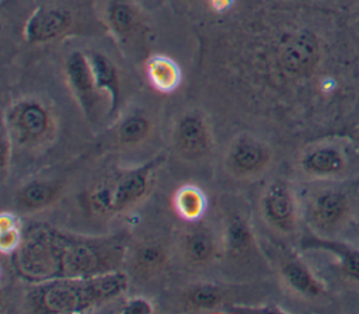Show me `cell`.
Segmentation results:
<instances>
[{
	"mask_svg": "<svg viewBox=\"0 0 359 314\" xmlns=\"http://www.w3.org/2000/svg\"><path fill=\"white\" fill-rule=\"evenodd\" d=\"M22 227L14 213L3 212L0 216V251L4 255H13L22 241Z\"/></svg>",
	"mask_w": 359,
	"mask_h": 314,
	"instance_id": "cb8c5ba5",
	"label": "cell"
},
{
	"mask_svg": "<svg viewBox=\"0 0 359 314\" xmlns=\"http://www.w3.org/2000/svg\"><path fill=\"white\" fill-rule=\"evenodd\" d=\"M73 25L69 10L57 6H39L28 18L24 35L28 43H46L66 35Z\"/></svg>",
	"mask_w": 359,
	"mask_h": 314,
	"instance_id": "8fae6325",
	"label": "cell"
},
{
	"mask_svg": "<svg viewBox=\"0 0 359 314\" xmlns=\"http://www.w3.org/2000/svg\"><path fill=\"white\" fill-rule=\"evenodd\" d=\"M230 290L217 283H196L182 293V304L192 311H212L223 306Z\"/></svg>",
	"mask_w": 359,
	"mask_h": 314,
	"instance_id": "9a60e30c",
	"label": "cell"
},
{
	"mask_svg": "<svg viewBox=\"0 0 359 314\" xmlns=\"http://www.w3.org/2000/svg\"><path fill=\"white\" fill-rule=\"evenodd\" d=\"M345 199L341 193L325 191L318 193L310 203L309 214L313 223L321 227H330L339 221L345 213Z\"/></svg>",
	"mask_w": 359,
	"mask_h": 314,
	"instance_id": "ffe728a7",
	"label": "cell"
},
{
	"mask_svg": "<svg viewBox=\"0 0 359 314\" xmlns=\"http://www.w3.org/2000/svg\"><path fill=\"white\" fill-rule=\"evenodd\" d=\"M320 56L318 41L306 29L293 31L282 36L278 46V63L289 74L302 76L309 73Z\"/></svg>",
	"mask_w": 359,
	"mask_h": 314,
	"instance_id": "ba28073f",
	"label": "cell"
},
{
	"mask_svg": "<svg viewBox=\"0 0 359 314\" xmlns=\"http://www.w3.org/2000/svg\"><path fill=\"white\" fill-rule=\"evenodd\" d=\"M164 160L165 154L158 153L147 163L100 181L88 192L91 210L97 214L108 216L122 213L139 203L150 192L154 172Z\"/></svg>",
	"mask_w": 359,
	"mask_h": 314,
	"instance_id": "3957f363",
	"label": "cell"
},
{
	"mask_svg": "<svg viewBox=\"0 0 359 314\" xmlns=\"http://www.w3.org/2000/svg\"><path fill=\"white\" fill-rule=\"evenodd\" d=\"M63 70L70 93L80 105L84 116L93 122L97 115L95 111L100 93L94 84L87 55L81 50L70 52L66 57Z\"/></svg>",
	"mask_w": 359,
	"mask_h": 314,
	"instance_id": "9c48e42d",
	"label": "cell"
},
{
	"mask_svg": "<svg viewBox=\"0 0 359 314\" xmlns=\"http://www.w3.org/2000/svg\"><path fill=\"white\" fill-rule=\"evenodd\" d=\"M230 1L231 0H212V6H213V8L220 11V10H224Z\"/></svg>",
	"mask_w": 359,
	"mask_h": 314,
	"instance_id": "4316f807",
	"label": "cell"
},
{
	"mask_svg": "<svg viewBox=\"0 0 359 314\" xmlns=\"http://www.w3.org/2000/svg\"><path fill=\"white\" fill-rule=\"evenodd\" d=\"M59 193L60 188L56 182L32 179L18 189L15 202L20 209L35 212L50 206L57 199Z\"/></svg>",
	"mask_w": 359,
	"mask_h": 314,
	"instance_id": "e0dca14e",
	"label": "cell"
},
{
	"mask_svg": "<svg viewBox=\"0 0 359 314\" xmlns=\"http://www.w3.org/2000/svg\"><path fill=\"white\" fill-rule=\"evenodd\" d=\"M168 264V251L164 244L157 240H143L136 244L130 265L133 272L142 278L149 279L161 273Z\"/></svg>",
	"mask_w": 359,
	"mask_h": 314,
	"instance_id": "4fadbf2b",
	"label": "cell"
},
{
	"mask_svg": "<svg viewBox=\"0 0 359 314\" xmlns=\"http://www.w3.org/2000/svg\"><path fill=\"white\" fill-rule=\"evenodd\" d=\"M259 213L262 220L278 233H290L296 227V199L283 181L271 182L261 195Z\"/></svg>",
	"mask_w": 359,
	"mask_h": 314,
	"instance_id": "52a82bcc",
	"label": "cell"
},
{
	"mask_svg": "<svg viewBox=\"0 0 359 314\" xmlns=\"http://www.w3.org/2000/svg\"><path fill=\"white\" fill-rule=\"evenodd\" d=\"M153 310L154 308L150 300L140 296L126 299L119 307L121 313H128V314H150L153 313Z\"/></svg>",
	"mask_w": 359,
	"mask_h": 314,
	"instance_id": "484cf974",
	"label": "cell"
},
{
	"mask_svg": "<svg viewBox=\"0 0 359 314\" xmlns=\"http://www.w3.org/2000/svg\"><path fill=\"white\" fill-rule=\"evenodd\" d=\"M122 235H80L48 223L31 224L13 257L18 275L31 283L115 271L125 257Z\"/></svg>",
	"mask_w": 359,
	"mask_h": 314,
	"instance_id": "6da1fadb",
	"label": "cell"
},
{
	"mask_svg": "<svg viewBox=\"0 0 359 314\" xmlns=\"http://www.w3.org/2000/svg\"><path fill=\"white\" fill-rule=\"evenodd\" d=\"M220 247H223V243L216 233L206 224L196 221L181 233L178 243L180 255L189 266L195 268L209 265L217 257Z\"/></svg>",
	"mask_w": 359,
	"mask_h": 314,
	"instance_id": "30bf717a",
	"label": "cell"
},
{
	"mask_svg": "<svg viewBox=\"0 0 359 314\" xmlns=\"http://www.w3.org/2000/svg\"><path fill=\"white\" fill-rule=\"evenodd\" d=\"M223 248L231 258H241L250 255L255 248L254 234L243 219L234 217L231 219L223 234Z\"/></svg>",
	"mask_w": 359,
	"mask_h": 314,
	"instance_id": "44dd1931",
	"label": "cell"
},
{
	"mask_svg": "<svg viewBox=\"0 0 359 314\" xmlns=\"http://www.w3.org/2000/svg\"><path fill=\"white\" fill-rule=\"evenodd\" d=\"M272 161V150L266 142L251 133H240L231 139L223 156L224 170L236 179L250 181L261 177Z\"/></svg>",
	"mask_w": 359,
	"mask_h": 314,
	"instance_id": "5b68a950",
	"label": "cell"
},
{
	"mask_svg": "<svg viewBox=\"0 0 359 314\" xmlns=\"http://www.w3.org/2000/svg\"><path fill=\"white\" fill-rule=\"evenodd\" d=\"M146 76L160 93L174 91L181 81L180 66L165 55H153L146 60Z\"/></svg>",
	"mask_w": 359,
	"mask_h": 314,
	"instance_id": "d6986e66",
	"label": "cell"
},
{
	"mask_svg": "<svg viewBox=\"0 0 359 314\" xmlns=\"http://www.w3.org/2000/svg\"><path fill=\"white\" fill-rule=\"evenodd\" d=\"M282 282L294 293L304 297H317L321 293L318 280L313 276L309 268L294 258L283 259L279 266Z\"/></svg>",
	"mask_w": 359,
	"mask_h": 314,
	"instance_id": "2e32d148",
	"label": "cell"
},
{
	"mask_svg": "<svg viewBox=\"0 0 359 314\" xmlns=\"http://www.w3.org/2000/svg\"><path fill=\"white\" fill-rule=\"evenodd\" d=\"M109 31L122 42L132 38L142 27L140 11L132 0H109L107 7Z\"/></svg>",
	"mask_w": 359,
	"mask_h": 314,
	"instance_id": "5bb4252c",
	"label": "cell"
},
{
	"mask_svg": "<svg viewBox=\"0 0 359 314\" xmlns=\"http://www.w3.org/2000/svg\"><path fill=\"white\" fill-rule=\"evenodd\" d=\"M151 132V122L142 114H130L125 116L115 129V139L122 146L139 144Z\"/></svg>",
	"mask_w": 359,
	"mask_h": 314,
	"instance_id": "603a6c76",
	"label": "cell"
},
{
	"mask_svg": "<svg viewBox=\"0 0 359 314\" xmlns=\"http://www.w3.org/2000/svg\"><path fill=\"white\" fill-rule=\"evenodd\" d=\"M327 247L332 248L339 257L342 262V269L352 278L359 279V252L349 250L344 245H335V244H325Z\"/></svg>",
	"mask_w": 359,
	"mask_h": 314,
	"instance_id": "d4e9b609",
	"label": "cell"
},
{
	"mask_svg": "<svg viewBox=\"0 0 359 314\" xmlns=\"http://www.w3.org/2000/svg\"><path fill=\"white\" fill-rule=\"evenodd\" d=\"M172 206L178 217L194 223L198 221L206 210V196L203 191L195 185H182L174 193Z\"/></svg>",
	"mask_w": 359,
	"mask_h": 314,
	"instance_id": "7402d4cb",
	"label": "cell"
},
{
	"mask_svg": "<svg viewBox=\"0 0 359 314\" xmlns=\"http://www.w3.org/2000/svg\"><path fill=\"white\" fill-rule=\"evenodd\" d=\"M94 84L98 93H104L108 97V114L112 115L118 111L121 102V81L119 73L114 62L104 53L97 50H90L86 53Z\"/></svg>",
	"mask_w": 359,
	"mask_h": 314,
	"instance_id": "7c38bea8",
	"label": "cell"
},
{
	"mask_svg": "<svg viewBox=\"0 0 359 314\" xmlns=\"http://www.w3.org/2000/svg\"><path fill=\"white\" fill-rule=\"evenodd\" d=\"M56 122L52 111L39 100L20 98L4 112L3 132L13 146L38 149L50 142Z\"/></svg>",
	"mask_w": 359,
	"mask_h": 314,
	"instance_id": "277c9868",
	"label": "cell"
},
{
	"mask_svg": "<svg viewBox=\"0 0 359 314\" xmlns=\"http://www.w3.org/2000/svg\"><path fill=\"white\" fill-rule=\"evenodd\" d=\"M300 167L306 174L328 177L339 172L344 167L342 154L331 146H318L303 154Z\"/></svg>",
	"mask_w": 359,
	"mask_h": 314,
	"instance_id": "ac0fdd59",
	"label": "cell"
},
{
	"mask_svg": "<svg viewBox=\"0 0 359 314\" xmlns=\"http://www.w3.org/2000/svg\"><path fill=\"white\" fill-rule=\"evenodd\" d=\"M177 156L187 161H199L208 157L215 140L209 122L201 111H187L175 121L171 136Z\"/></svg>",
	"mask_w": 359,
	"mask_h": 314,
	"instance_id": "8992f818",
	"label": "cell"
},
{
	"mask_svg": "<svg viewBox=\"0 0 359 314\" xmlns=\"http://www.w3.org/2000/svg\"><path fill=\"white\" fill-rule=\"evenodd\" d=\"M126 287L128 276L119 269L93 276L52 279L34 283L28 306L35 313H86L116 300Z\"/></svg>",
	"mask_w": 359,
	"mask_h": 314,
	"instance_id": "7a4b0ae2",
	"label": "cell"
}]
</instances>
